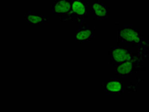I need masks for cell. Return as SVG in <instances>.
I'll return each instance as SVG.
<instances>
[{"instance_id": "cell-1", "label": "cell", "mask_w": 149, "mask_h": 112, "mask_svg": "<svg viewBox=\"0 0 149 112\" xmlns=\"http://www.w3.org/2000/svg\"><path fill=\"white\" fill-rule=\"evenodd\" d=\"M111 56L114 61L119 63L128 60L130 58V54L126 50L120 48L111 49Z\"/></svg>"}, {"instance_id": "cell-2", "label": "cell", "mask_w": 149, "mask_h": 112, "mask_svg": "<svg viewBox=\"0 0 149 112\" xmlns=\"http://www.w3.org/2000/svg\"><path fill=\"white\" fill-rule=\"evenodd\" d=\"M120 34L121 36L126 40L134 41L136 42L139 41L140 39L138 33L131 29H123L120 31Z\"/></svg>"}, {"instance_id": "cell-3", "label": "cell", "mask_w": 149, "mask_h": 112, "mask_svg": "<svg viewBox=\"0 0 149 112\" xmlns=\"http://www.w3.org/2000/svg\"><path fill=\"white\" fill-rule=\"evenodd\" d=\"M87 7V5L82 0H72L71 9L73 12L78 15H85Z\"/></svg>"}, {"instance_id": "cell-4", "label": "cell", "mask_w": 149, "mask_h": 112, "mask_svg": "<svg viewBox=\"0 0 149 112\" xmlns=\"http://www.w3.org/2000/svg\"><path fill=\"white\" fill-rule=\"evenodd\" d=\"M92 8L93 12L99 19H102L106 16L107 10L106 5L104 3L95 2L93 4Z\"/></svg>"}, {"instance_id": "cell-5", "label": "cell", "mask_w": 149, "mask_h": 112, "mask_svg": "<svg viewBox=\"0 0 149 112\" xmlns=\"http://www.w3.org/2000/svg\"><path fill=\"white\" fill-rule=\"evenodd\" d=\"M71 9L70 3L64 0L58 3L55 7V10L59 13H64L68 12Z\"/></svg>"}, {"instance_id": "cell-6", "label": "cell", "mask_w": 149, "mask_h": 112, "mask_svg": "<svg viewBox=\"0 0 149 112\" xmlns=\"http://www.w3.org/2000/svg\"><path fill=\"white\" fill-rule=\"evenodd\" d=\"M92 31L88 29H81L78 31L75 35L76 39L78 40H82L89 38L92 35Z\"/></svg>"}, {"instance_id": "cell-7", "label": "cell", "mask_w": 149, "mask_h": 112, "mask_svg": "<svg viewBox=\"0 0 149 112\" xmlns=\"http://www.w3.org/2000/svg\"><path fill=\"white\" fill-rule=\"evenodd\" d=\"M106 88L107 90L109 92H116L120 90L121 86L120 83L118 81H110L107 83Z\"/></svg>"}, {"instance_id": "cell-8", "label": "cell", "mask_w": 149, "mask_h": 112, "mask_svg": "<svg viewBox=\"0 0 149 112\" xmlns=\"http://www.w3.org/2000/svg\"><path fill=\"white\" fill-rule=\"evenodd\" d=\"M132 68V63L127 62L119 65L117 68V72L120 74H125L129 73Z\"/></svg>"}, {"instance_id": "cell-9", "label": "cell", "mask_w": 149, "mask_h": 112, "mask_svg": "<svg viewBox=\"0 0 149 112\" xmlns=\"http://www.w3.org/2000/svg\"><path fill=\"white\" fill-rule=\"evenodd\" d=\"M29 19L33 23H36L39 22L41 20L40 18L36 16H30L29 17Z\"/></svg>"}]
</instances>
